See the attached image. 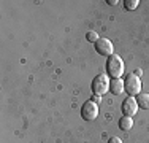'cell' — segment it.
Returning <instances> with one entry per match:
<instances>
[{
  "instance_id": "1",
  "label": "cell",
  "mask_w": 149,
  "mask_h": 143,
  "mask_svg": "<svg viewBox=\"0 0 149 143\" xmlns=\"http://www.w3.org/2000/svg\"><path fill=\"white\" fill-rule=\"evenodd\" d=\"M109 76L108 75H105V73H98L97 76L92 80V84H91V88H92V92H94L95 95H103L106 94V92L109 91Z\"/></svg>"
},
{
  "instance_id": "2",
  "label": "cell",
  "mask_w": 149,
  "mask_h": 143,
  "mask_svg": "<svg viewBox=\"0 0 149 143\" xmlns=\"http://www.w3.org/2000/svg\"><path fill=\"white\" fill-rule=\"evenodd\" d=\"M124 60L120 59L118 54H113L108 57V62H106V70L111 75L113 78H120V75L124 73Z\"/></svg>"
},
{
  "instance_id": "3",
  "label": "cell",
  "mask_w": 149,
  "mask_h": 143,
  "mask_svg": "<svg viewBox=\"0 0 149 143\" xmlns=\"http://www.w3.org/2000/svg\"><path fill=\"white\" fill-rule=\"evenodd\" d=\"M124 88H125V92L129 95H138L141 92V80L140 76H136L135 73H129L124 80Z\"/></svg>"
},
{
  "instance_id": "4",
  "label": "cell",
  "mask_w": 149,
  "mask_h": 143,
  "mask_svg": "<svg viewBox=\"0 0 149 143\" xmlns=\"http://www.w3.org/2000/svg\"><path fill=\"white\" fill-rule=\"evenodd\" d=\"M81 116H83V119H86V121L97 119V116H98V105H97V103H94L92 100L86 102L83 107H81Z\"/></svg>"
},
{
  "instance_id": "5",
  "label": "cell",
  "mask_w": 149,
  "mask_h": 143,
  "mask_svg": "<svg viewBox=\"0 0 149 143\" xmlns=\"http://www.w3.org/2000/svg\"><path fill=\"white\" fill-rule=\"evenodd\" d=\"M95 51H97L100 56L109 57V56H113V53H114V46H113L111 40H108V38H98L97 43H95Z\"/></svg>"
},
{
  "instance_id": "6",
  "label": "cell",
  "mask_w": 149,
  "mask_h": 143,
  "mask_svg": "<svg viewBox=\"0 0 149 143\" xmlns=\"http://www.w3.org/2000/svg\"><path fill=\"white\" fill-rule=\"evenodd\" d=\"M138 103H136V99L135 97H132V95H129L125 100L122 102V114L124 116H135L136 114V111H138Z\"/></svg>"
},
{
  "instance_id": "7",
  "label": "cell",
  "mask_w": 149,
  "mask_h": 143,
  "mask_svg": "<svg viewBox=\"0 0 149 143\" xmlns=\"http://www.w3.org/2000/svg\"><path fill=\"white\" fill-rule=\"evenodd\" d=\"M109 91L114 95H120L125 91V88H124V80H120V78H113V80L109 81Z\"/></svg>"
},
{
  "instance_id": "8",
  "label": "cell",
  "mask_w": 149,
  "mask_h": 143,
  "mask_svg": "<svg viewBox=\"0 0 149 143\" xmlns=\"http://www.w3.org/2000/svg\"><path fill=\"white\" fill-rule=\"evenodd\" d=\"M136 103L140 108L143 110H149V94H144V92H140L136 95Z\"/></svg>"
},
{
  "instance_id": "9",
  "label": "cell",
  "mask_w": 149,
  "mask_h": 143,
  "mask_svg": "<svg viewBox=\"0 0 149 143\" xmlns=\"http://www.w3.org/2000/svg\"><path fill=\"white\" fill-rule=\"evenodd\" d=\"M119 127H120V130H130L133 127V118L122 114V118L119 119Z\"/></svg>"
},
{
  "instance_id": "10",
  "label": "cell",
  "mask_w": 149,
  "mask_h": 143,
  "mask_svg": "<svg viewBox=\"0 0 149 143\" xmlns=\"http://www.w3.org/2000/svg\"><path fill=\"white\" fill-rule=\"evenodd\" d=\"M98 38H100V37H98V34H97V32H94V30H89V32L86 34V40L91 41V43H94V45L97 43Z\"/></svg>"
},
{
  "instance_id": "11",
  "label": "cell",
  "mask_w": 149,
  "mask_h": 143,
  "mask_svg": "<svg viewBox=\"0 0 149 143\" xmlns=\"http://www.w3.org/2000/svg\"><path fill=\"white\" fill-rule=\"evenodd\" d=\"M138 5H140L138 0H125V2H124V6H125L127 10H136Z\"/></svg>"
},
{
  "instance_id": "12",
  "label": "cell",
  "mask_w": 149,
  "mask_h": 143,
  "mask_svg": "<svg viewBox=\"0 0 149 143\" xmlns=\"http://www.w3.org/2000/svg\"><path fill=\"white\" fill-rule=\"evenodd\" d=\"M92 102L94 103H97V105H100V102H102V99H100V95H92Z\"/></svg>"
},
{
  "instance_id": "13",
  "label": "cell",
  "mask_w": 149,
  "mask_h": 143,
  "mask_svg": "<svg viewBox=\"0 0 149 143\" xmlns=\"http://www.w3.org/2000/svg\"><path fill=\"white\" fill-rule=\"evenodd\" d=\"M108 143H122V140H120L119 137H111V138L108 140Z\"/></svg>"
},
{
  "instance_id": "14",
  "label": "cell",
  "mask_w": 149,
  "mask_h": 143,
  "mask_svg": "<svg viewBox=\"0 0 149 143\" xmlns=\"http://www.w3.org/2000/svg\"><path fill=\"white\" fill-rule=\"evenodd\" d=\"M106 3H109V5H118V0H108V2H106Z\"/></svg>"
}]
</instances>
